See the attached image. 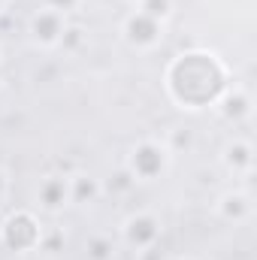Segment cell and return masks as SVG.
Wrapping results in <instances>:
<instances>
[{"label":"cell","mask_w":257,"mask_h":260,"mask_svg":"<svg viewBox=\"0 0 257 260\" xmlns=\"http://www.w3.org/2000/svg\"><path fill=\"white\" fill-rule=\"evenodd\" d=\"M227 85H230V73L224 61L206 49H191L176 55L164 73V88L170 100L188 112L215 106V100L224 94Z\"/></svg>","instance_id":"6da1fadb"},{"label":"cell","mask_w":257,"mask_h":260,"mask_svg":"<svg viewBox=\"0 0 257 260\" xmlns=\"http://www.w3.org/2000/svg\"><path fill=\"white\" fill-rule=\"evenodd\" d=\"M173 164V151L167 148L164 139H139L136 145H130L127 160H124V170L133 176V182H157L167 176Z\"/></svg>","instance_id":"7a4b0ae2"},{"label":"cell","mask_w":257,"mask_h":260,"mask_svg":"<svg viewBox=\"0 0 257 260\" xmlns=\"http://www.w3.org/2000/svg\"><path fill=\"white\" fill-rule=\"evenodd\" d=\"M40 239H43V224H40V218L30 209H15L0 224V242H3V248H9L15 254L40 251Z\"/></svg>","instance_id":"3957f363"},{"label":"cell","mask_w":257,"mask_h":260,"mask_svg":"<svg viewBox=\"0 0 257 260\" xmlns=\"http://www.w3.org/2000/svg\"><path fill=\"white\" fill-rule=\"evenodd\" d=\"M160 236H164V221L148 209L130 212L124 218V224H121V242L127 248H133L136 254H145V251L157 248Z\"/></svg>","instance_id":"277c9868"},{"label":"cell","mask_w":257,"mask_h":260,"mask_svg":"<svg viewBox=\"0 0 257 260\" xmlns=\"http://www.w3.org/2000/svg\"><path fill=\"white\" fill-rule=\"evenodd\" d=\"M67 24H70V15L58 12V9H49V6H40L27 18V34H30L34 46H40V49H58L61 40H64Z\"/></svg>","instance_id":"5b68a950"},{"label":"cell","mask_w":257,"mask_h":260,"mask_svg":"<svg viewBox=\"0 0 257 260\" xmlns=\"http://www.w3.org/2000/svg\"><path fill=\"white\" fill-rule=\"evenodd\" d=\"M121 37L136 52H151L164 40V21H154L139 9H130L124 15V21H121Z\"/></svg>","instance_id":"8992f818"},{"label":"cell","mask_w":257,"mask_h":260,"mask_svg":"<svg viewBox=\"0 0 257 260\" xmlns=\"http://www.w3.org/2000/svg\"><path fill=\"white\" fill-rule=\"evenodd\" d=\"M37 203L49 215H58L67 206H73L70 203V179L67 176H43L37 185Z\"/></svg>","instance_id":"52a82bcc"},{"label":"cell","mask_w":257,"mask_h":260,"mask_svg":"<svg viewBox=\"0 0 257 260\" xmlns=\"http://www.w3.org/2000/svg\"><path fill=\"white\" fill-rule=\"evenodd\" d=\"M212 109H218V115H221L224 121L239 124V121H245V118L251 115V94H248L245 88H239V85H227L224 94L215 100Z\"/></svg>","instance_id":"ba28073f"},{"label":"cell","mask_w":257,"mask_h":260,"mask_svg":"<svg viewBox=\"0 0 257 260\" xmlns=\"http://www.w3.org/2000/svg\"><path fill=\"white\" fill-rule=\"evenodd\" d=\"M215 215L227 224H245L251 218V194L242 191V188L224 191L215 200Z\"/></svg>","instance_id":"9c48e42d"},{"label":"cell","mask_w":257,"mask_h":260,"mask_svg":"<svg viewBox=\"0 0 257 260\" xmlns=\"http://www.w3.org/2000/svg\"><path fill=\"white\" fill-rule=\"evenodd\" d=\"M221 164H224V170L230 173V176H251V170H254V148H251V142L248 139H230L227 145H224V151H221Z\"/></svg>","instance_id":"30bf717a"},{"label":"cell","mask_w":257,"mask_h":260,"mask_svg":"<svg viewBox=\"0 0 257 260\" xmlns=\"http://www.w3.org/2000/svg\"><path fill=\"white\" fill-rule=\"evenodd\" d=\"M67 179H70V203L73 206H91V203H97L100 194H103L100 179H94L91 173H73Z\"/></svg>","instance_id":"8fae6325"},{"label":"cell","mask_w":257,"mask_h":260,"mask_svg":"<svg viewBox=\"0 0 257 260\" xmlns=\"http://www.w3.org/2000/svg\"><path fill=\"white\" fill-rule=\"evenodd\" d=\"M85 257L88 260H112L115 257V242L109 233H91L85 239Z\"/></svg>","instance_id":"7c38bea8"},{"label":"cell","mask_w":257,"mask_h":260,"mask_svg":"<svg viewBox=\"0 0 257 260\" xmlns=\"http://www.w3.org/2000/svg\"><path fill=\"white\" fill-rule=\"evenodd\" d=\"M88 46V30L82 27V24H67V30H64V40H61V52H67V55H76V52H82Z\"/></svg>","instance_id":"4fadbf2b"},{"label":"cell","mask_w":257,"mask_h":260,"mask_svg":"<svg viewBox=\"0 0 257 260\" xmlns=\"http://www.w3.org/2000/svg\"><path fill=\"white\" fill-rule=\"evenodd\" d=\"M136 9H139V12H145L148 18H154V21H164V24H167V18L173 15V0H136Z\"/></svg>","instance_id":"5bb4252c"},{"label":"cell","mask_w":257,"mask_h":260,"mask_svg":"<svg viewBox=\"0 0 257 260\" xmlns=\"http://www.w3.org/2000/svg\"><path fill=\"white\" fill-rule=\"evenodd\" d=\"M64 230L58 227H43V239H40V251H49V254H58L61 245H64Z\"/></svg>","instance_id":"9a60e30c"},{"label":"cell","mask_w":257,"mask_h":260,"mask_svg":"<svg viewBox=\"0 0 257 260\" xmlns=\"http://www.w3.org/2000/svg\"><path fill=\"white\" fill-rule=\"evenodd\" d=\"M130 188H136V182H133V176H130L127 170L121 167V170H118V173L112 176V182H109V185H106L103 191H109V194H127Z\"/></svg>","instance_id":"2e32d148"},{"label":"cell","mask_w":257,"mask_h":260,"mask_svg":"<svg viewBox=\"0 0 257 260\" xmlns=\"http://www.w3.org/2000/svg\"><path fill=\"white\" fill-rule=\"evenodd\" d=\"M43 6H49V9H58V12H79L82 6H85V0H43Z\"/></svg>","instance_id":"e0dca14e"},{"label":"cell","mask_w":257,"mask_h":260,"mask_svg":"<svg viewBox=\"0 0 257 260\" xmlns=\"http://www.w3.org/2000/svg\"><path fill=\"white\" fill-rule=\"evenodd\" d=\"M9 191H12V176H9L6 167H0V203L9 197Z\"/></svg>","instance_id":"ac0fdd59"},{"label":"cell","mask_w":257,"mask_h":260,"mask_svg":"<svg viewBox=\"0 0 257 260\" xmlns=\"http://www.w3.org/2000/svg\"><path fill=\"white\" fill-rule=\"evenodd\" d=\"M9 9V0H0V18H3V12Z\"/></svg>","instance_id":"d6986e66"},{"label":"cell","mask_w":257,"mask_h":260,"mask_svg":"<svg viewBox=\"0 0 257 260\" xmlns=\"http://www.w3.org/2000/svg\"><path fill=\"white\" fill-rule=\"evenodd\" d=\"M167 260H194V257H185V254H179V257H167Z\"/></svg>","instance_id":"ffe728a7"},{"label":"cell","mask_w":257,"mask_h":260,"mask_svg":"<svg viewBox=\"0 0 257 260\" xmlns=\"http://www.w3.org/2000/svg\"><path fill=\"white\" fill-rule=\"evenodd\" d=\"M0 61H3V46H0Z\"/></svg>","instance_id":"44dd1931"},{"label":"cell","mask_w":257,"mask_h":260,"mask_svg":"<svg viewBox=\"0 0 257 260\" xmlns=\"http://www.w3.org/2000/svg\"><path fill=\"white\" fill-rule=\"evenodd\" d=\"M133 3H136V0H133Z\"/></svg>","instance_id":"7402d4cb"}]
</instances>
